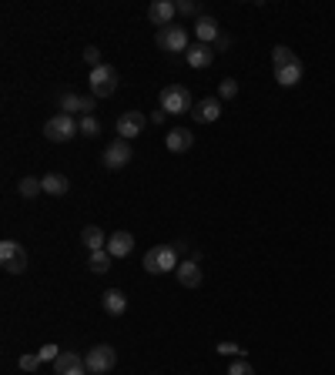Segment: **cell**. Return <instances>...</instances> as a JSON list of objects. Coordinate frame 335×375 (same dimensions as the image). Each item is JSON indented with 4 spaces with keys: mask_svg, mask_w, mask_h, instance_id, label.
I'll use <instances>...</instances> for the list:
<instances>
[{
    "mask_svg": "<svg viewBox=\"0 0 335 375\" xmlns=\"http://www.w3.org/2000/svg\"><path fill=\"white\" fill-rule=\"evenodd\" d=\"M61 352H64V348H57V346H44V348H41V352H37V355H41V362H50V365H54Z\"/></svg>",
    "mask_w": 335,
    "mask_h": 375,
    "instance_id": "32",
    "label": "cell"
},
{
    "mask_svg": "<svg viewBox=\"0 0 335 375\" xmlns=\"http://www.w3.org/2000/svg\"><path fill=\"white\" fill-rule=\"evenodd\" d=\"M214 352H218V355H228V359H238L245 348L238 346V342H218V346H214Z\"/></svg>",
    "mask_w": 335,
    "mask_h": 375,
    "instance_id": "29",
    "label": "cell"
},
{
    "mask_svg": "<svg viewBox=\"0 0 335 375\" xmlns=\"http://www.w3.org/2000/svg\"><path fill=\"white\" fill-rule=\"evenodd\" d=\"M148 17H151V24L158 30L171 27V24H175V17H178V4H175V0H154L151 7H148Z\"/></svg>",
    "mask_w": 335,
    "mask_h": 375,
    "instance_id": "11",
    "label": "cell"
},
{
    "mask_svg": "<svg viewBox=\"0 0 335 375\" xmlns=\"http://www.w3.org/2000/svg\"><path fill=\"white\" fill-rule=\"evenodd\" d=\"M84 365V355H77V352H71V348H64L61 355H57V362H54V375H67L71 369H81Z\"/></svg>",
    "mask_w": 335,
    "mask_h": 375,
    "instance_id": "22",
    "label": "cell"
},
{
    "mask_svg": "<svg viewBox=\"0 0 335 375\" xmlns=\"http://www.w3.org/2000/svg\"><path fill=\"white\" fill-rule=\"evenodd\" d=\"M154 41H158V47H161V50H168V54H184V50L191 47V44H188V30L178 27V24H171V27H161Z\"/></svg>",
    "mask_w": 335,
    "mask_h": 375,
    "instance_id": "8",
    "label": "cell"
},
{
    "mask_svg": "<svg viewBox=\"0 0 335 375\" xmlns=\"http://www.w3.org/2000/svg\"><path fill=\"white\" fill-rule=\"evenodd\" d=\"M148 114H141V111H124L121 118H118V135L124 141H135L137 135H144V128H148Z\"/></svg>",
    "mask_w": 335,
    "mask_h": 375,
    "instance_id": "9",
    "label": "cell"
},
{
    "mask_svg": "<svg viewBox=\"0 0 335 375\" xmlns=\"http://www.w3.org/2000/svg\"><path fill=\"white\" fill-rule=\"evenodd\" d=\"M44 135L50 144H64V141H71L74 135H81V128H77V121L71 118V114H54V118H47L44 124Z\"/></svg>",
    "mask_w": 335,
    "mask_h": 375,
    "instance_id": "3",
    "label": "cell"
},
{
    "mask_svg": "<svg viewBox=\"0 0 335 375\" xmlns=\"http://www.w3.org/2000/svg\"><path fill=\"white\" fill-rule=\"evenodd\" d=\"M114 365H118V352L111 346H94L84 352V369L91 375H104V372H111Z\"/></svg>",
    "mask_w": 335,
    "mask_h": 375,
    "instance_id": "5",
    "label": "cell"
},
{
    "mask_svg": "<svg viewBox=\"0 0 335 375\" xmlns=\"http://www.w3.org/2000/svg\"><path fill=\"white\" fill-rule=\"evenodd\" d=\"M17 191H20V198H27V201H31V198H37L41 191H44V184H41V178L24 175V178H20V184H17Z\"/></svg>",
    "mask_w": 335,
    "mask_h": 375,
    "instance_id": "24",
    "label": "cell"
},
{
    "mask_svg": "<svg viewBox=\"0 0 335 375\" xmlns=\"http://www.w3.org/2000/svg\"><path fill=\"white\" fill-rule=\"evenodd\" d=\"M84 60L91 64V71H94V67H101V64H104V60H101V50H97V47H84Z\"/></svg>",
    "mask_w": 335,
    "mask_h": 375,
    "instance_id": "33",
    "label": "cell"
},
{
    "mask_svg": "<svg viewBox=\"0 0 335 375\" xmlns=\"http://www.w3.org/2000/svg\"><path fill=\"white\" fill-rule=\"evenodd\" d=\"M111 252L107 248H101V252H91V258H88V268L94 271V275H104V271H111Z\"/></svg>",
    "mask_w": 335,
    "mask_h": 375,
    "instance_id": "23",
    "label": "cell"
},
{
    "mask_svg": "<svg viewBox=\"0 0 335 375\" xmlns=\"http://www.w3.org/2000/svg\"><path fill=\"white\" fill-rule=\"evenodd\" d=\"M165 111H161V107H158V111H151V124H165Z\"/></svg>",
    "mask_w": 335,
    "mask_h": 375,
    "instance_id": "35",
    "label": "cell"
},
{
    "mask_svg": "<svg viewBox=\"0 0 335 375\" xmlns=\"http://www.w3.org/2000/svg\"><path fill=\"white\" fill-rule=\"evenodd\" d=\"M135 158V151H131V141H124V137H114L111 144L104 148V168L107 171H121V168H128V161Z\"/></svg>",
    "mask_w": 335,
    "mask_h": 375,
    "instance_id": "7",
    "label": "cell"
},
{
    "mask_svg": "<svg viewBox=\"0 0 335 375\" xmlns=\"http://www.w3.org/2000/svg\"><path fill=\"white\" fill-rule=\"evenodd\" d=\"M88 81H91V97H111V94L118 90V71H114L111 64L94 67Z\"/></svg>",
    "mask_w": 335,
    "mask_h": 375,
    "instance_id": "6",
    "label": "cell"
},
{
    "mask_svg": "<svg viewBox=\"0 0 335 375\" xmlns=\"http://www.w3.org/2000/svg\"><path fill=\"white\" fill-rule=\"evenodd\" d=\"M94 104H97V97H81V94H74V90H67V94H61V101H57V107H61V114H94Z\"/></svg>",
    "mask_w": 335,
    "mask_h": 375,
    "instance_id": "10",
    "label": "cell"
},
{
    "mask_svg": "<svg viewBox=\"0 0 335 375\" xmlns=\"http://www.w3.org/2000/svg\"><path fill=\"white\" fill-rule=\"evenodd\" d=\"M175 275H178V285H184V288H198L201 285V268H198V261H191V258L182 261Z\"/></svg>",
    "mask_w": 335,
    "mask_h": 375,
    "instance_id": "19",
    "label": "cell"
},
{
    "mask_svg": "<svg viewBox=\"0 0 335 375\" xmlns=\"http://www.w3.org/2000/svg\"><path fill=\"white\" fill-rule=\"evenodd\" d=\"M101 308L114 318L124 315V312H128V295H124L121 288H107L104 295H101Z\"/></svg>",
    "mask_w": 335,
    "mask_h": 375,
    "instance_id": "14",
    "label": "cell"
},
{
    "mask_svg": "<svg viewBox=\"0 0 335 375\" xmlns=\"http://www.w3.org/2000/svg\"><path fill=\"white\" fill-rule=\"evenodd\" d=\"M184 60L195 67V71H201V67H212L214 60V50L208 44H191L188 50H184Z\"/></svg>",
    "mask_w": 335,
    "mask_h": 375,
    "instance_id": "17",
    "label": "cell"
},
{
    "mask_svg": "<svg viewBox=\"0 0 335 375\" xmlns=\"http://www.w3.org/2000/svg\"><path fill=\"white\" fill-rule=\"evenodd\" d=\"M0 265H4V271H11V275L27 271V252H24V245L14 238L0 241Z\"/></svg>",
    "mask_w": 335,
    "mask_h": 375,
    "instance_id": "4",
    "label": "cell"
},
{
    "mask_svg": "<svg viewBox=\"0 0 335 375\" xmlns=\"http://www.w3.org/2000/svg\"><path fill=\"white\" fill-rule=\"evenodd\" d=\"M131 248H135V235H131V231H114V235L107 238V252H111V258H128L131 255Z\"/></svg>",
    "mask_w": 335,
    "mask_h": 375,
    "instance_id": "15",
    "label": "cell"
},
{
    "mask_svg": "<svg viewBox=\"0 0 335 375\" xmlns=\"http://www.w3.org/2000/svg\"><path fill=\"white\" fill-rule=\"evenodd\" d=\"M302 74H305V64L299 57H292V60H285L282 67H275V81H278L282 88H295V84L302 81Z\"/></svg>",
    "mask_w": 335,
    "mask_h": 375,
    "instance_id": "12",
    "label": "cell"
},
{
    "mask_svg": "<svg viewBox=\"0 0 335 375\" xmlns=\"http://www.w3.org/2000/svg\"><path fill=\"white\" fill-rule=\"evenodd\" d=\"M235 94H238V81H235V77H225V81L218 84V97H221V101H231Z\"/></svg>",
    "mask_w": 335,
    "mask_h": 375,
    "instance_id": "26",
    "label": "cell"
},
{
    "mask_svg": "<svg viewBox=\"0 0 335 375\" xmlns=\"http://www.w3.org/2000/svg\"><path fill=\"white\" fill-rule=\"evenodd\" d=\"M225 375H255V369H252L245 359H231V365H228V372Z\"/></svg>",
    "mask_w": 335,
    "mask_h": 375,
    "instance_id": "31",
    "label": "cell"
},
{
    "mask_svg": "<svg viewBox=\"0 0 335 375\" xmlns=\"http://www.w3.org/2000/svg\"><path fill=\"white\" fill-rule=\"evenodd\" d=\"M191 118L198 121V124H212V121L221 118V97H205L198 104L191 107Z\"/></svg>",
    "mask_w": 335,
    "mask_h": 375,
    "instance_id": "13",
    "label": "cell"
},
{
    "mask_svg": "<svg viewBox=\"0 0 335 375\" xmlns=\"http://www.w3.org/2000/svg\"><path fill=\"white\" fill-rule=\"evenodd\" d=\"M178 248L175 245H154L151 252L144 255V271L151 275H168V271H178Z\"/></svg>",
    "mask_w": 335,
    "mask_h": 375,
    "instance_id": "2",
    "label": "cell"
},
{
    "mask_svg": "<svg viewBox=\"0 0 335 375\" xmlns=\"http://www.w3.org/2000/svg\"><path fill=\"white\" fill-rule=\"evenodd\" d=\"M178 14L182 17H205L198 0H178Z\"/></svg>",
    "mask_w": 335,
    "mask_h": 375,
    "instance_id": "28",
    "label": "cell"
},
{
    "mask_svg": "<svg viewBox=\"0 0 335 375\" xmlns=\"http://www.w3.org/2000/svg\"><path fill=\"white\" fill-rule=\"evenodd\" d=\"M165 144L168 151H175V154H182V151H188L191 144H195V135L188 131V128H171L165 137Z\"/></svg>",
    "mask_w": 335,
    "mask_h": 375,
    "instance_id": "18",
    "label": "cell"
},
{
    "mask_svg": "<svg viewBox=\"0 0 335 375\" xmlns=\"http://www.w3.org/2000/svg\"><path fill=\"white\" fill-rule=\"evenodd\" d=\"M81 241H84V248H88V252H101V248H107V235L97 225L84 228V231H81Z\"/></svg>",
    "mask_w": 335,
    "mask_h": 375,
    "instance_id": "21",
    "label": "cell"
},
{
    "mask_svg": "<svg viewBox=\"0 0 335 375\" xmlns=\"http://www.w3.org/2000/svg\"><path fill=\"white\" fill-rule=\"evenodd\" d=\"M17 365H20L24 372H37V369H41V355H37V352H24V355L17 359Z\"/></svg>",
    "mask_w": 335,
    "mask_h": 375,
    "instance_id": "27",
    "label": "cell"
},
{
    "mask_svg": "<svg viewBox=\"0 0 335 375\" xmlns=\"http://www.w3.org/2000/svg\"><path fill=\"white\" fill-rule=\"evenodd\" d=\"M41 184H44V195H50V198H64L67 191H71V181H67V175H44V178H41Z\"/></svg>",
    "mask_w": 335,
    "mask_h": 375,
    "instance_id": "20",
    "label": "cell"
},
{
    "mask_svg": "<svg viewBox=\"0 0 335 375\" xmlns=\"http://www.w3.org/2000/svg\"><path fill=\"white\" fill-rule=\"evenodd\" d=\"M158 107L165 114H191L195 101H191V90L184 88V84H168L161 90V97H158Z\"/></svg>",
    "mask_w": 335,
    "mask_h": 375,
    "instance_id": "1",
    "label": "cell"
},
{
    "mask_svg": "<svg viewBox=\"0 0 335 375\" xmlns=\"http://www.w3.org/2000/svg\"><path fill=\"white\" fill-rule=\"evenodd\" d=\"M67 375H91V372H88V369L81 365V369H71V372H67Z\"/></svg>",
    "mask_w": 335,
    "mask_h": 375,
    "instance_id": "36",
    "label": "cell"
},
{
    "mask_svg": "<svg viewBox=\"0 0 335 375\" xmlns=\"http://www.w3.org/2000/svg\"><path fill=\"white\" fill-rule=\"evenodd\" d=\"M292 57H295V54H292L285 44L272 47V67H282V64H285V60H292Z\"/></svg>",
    "mask_w": 335,
    "mask_h": 375,
    "instance_id": "30",
    "label": "cell"
},
{
    "mask_svg": "<svg viewBox=\"0 0 335 375\" xmlns=\"http://www.w3.org/2000/svg\"><path fill=\"white\" fill-rule=\"evenodd\" d=\"M228 47H231V37H228V34H221V37L214 41V50H228Z\"/></svg>",
    "mask_w": 335,
    "mask_h": 375,
    "instance_id": "34",
    "label": "cell"
},
{
    "mask_svg": "<svg viewBox=\"0 0 335 375\" xmlns=\"http://www.w3.org/2000/svg\"><path fill=\"white\" fill-rule=\"evenodd\" d=\"M77 128H81V137H97L101 135V124H97L94 114H84V118L77 121Z\"/></svg>",
    "mask_w": 335,
    "mask_h": 375,
    "instance_id": "25",
    "label": "cell"
},
{
    "mask_svg": "<svg viewBox=\"0 0 335 375\" xmlns=\"http://www.w3.org/2000/svg\"><path fill=\"white\" fill-rule=\"evenodd\" d=\"M195 37H198V44H208V47H212L214 41L221 37L218 20H214V17H198V20H195Z\"/></svg>",
    "mask_w": 335,
    "mask_h": 375,
    "instance_id": "16",
    "label": "cell"
}]
</instances>
